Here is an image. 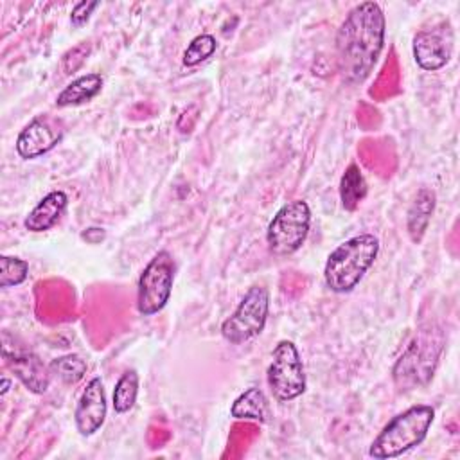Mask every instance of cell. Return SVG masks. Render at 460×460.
I'll return each mask as SVG.
<instances>
[{
    "label": "cell",
    "instance_id": "cell-17",
    "mask_svg": "<svg viewBox=\"0 0 460 460\" xmlns=\"http://www.w3.org/2000/svg\"><path fill=\"white\" fill-rule=\"evenodd\" d=\"M230 415L237 420L264 422L268 417V399L261 388L250 386L232 402Z\"/></svg>",
    "mask_w": 460,
    "mask_h": 460
},
{
    "label": "cell",
    "instance_id": "cell-9",
    "mask_svg": "<svg viewBox=\"0 0 460 460\" xmlns=\"http://www.w3.org/2000/svg\"><path fill=\"white\" fill-rule=\"evenodd\" d=\"M413 59L419 68L437 72L446 66L453 54V31L449 23L419 31L411 41Z\"/></svg>",
    "mask_w": 460,
    "mask_h": 460
},
{
    "label": "cell",
    "instance_id": "cell-5",
    "mask_svg": "<svg viewBox=\"0 0 460 460\" xmlns=\"http://www.w3.org/2000/svg\"><path fill=\"white\" fill-rule=\"evenodd\" d=\"M311 228V208L304 199L284 203L266 228V244L273 255L284 257L298 252Z\"/></svg>",
    "mask_w": 460,
    "mask_h": 460
},
{
    "label": "cell",
    "instance_id": "cell-11",
    "mask_svg": "<svg viewBox=\"0 0 460 460\" xmlns=\"http://www.w3.org/2000/svg\"><path fill=\"white\" fill-rule=\"evenodd\" d=\"M4 361L5 367L16 376V379L32 394H45L50 386V370L34 352L31 350H13L9 352L4 347Z\"/></svg>",
    "mask_w": 460,
    "mask_h": 460
},
{
    "label": "cell",
    "instance_id": "cell-24",
    "mask_svg": "<svg viewBox=\"0 0 460 460\" xmlns=\"http://www.w3.org/2000/svg\"><path fill=\"white\" fill-rule=\"evenodd\" d=\"M81 237L86 239V243H90V244H97L104 239V230L97 228V226H90L81 234Z\"/></svg>",
    "mask_w": 460,
    "mask_h": 460
},
{
    "label": "cell",
    "instance_id": "cell-18",
    "mask_svg": "<svg viewBox=\"0 0 460 460\" xmlns=\"http://www.w3.org/2000/svg\"><path fill=\"white\" fill-rule=\"evenodd\" d=\"M86 361L77 354H65L59 358H54L49 363L50 374L59 379L63 385H75L79 383L86 374Z\"/></svg>",
    "mask_w": 460,
    "mask_h": 460
},
{
    "label": "cell",
    "instance_id": "cell-23",
    "mask_svg": "<svg viewBox=\"0 0 460 460\" xmlns=\"http://www.w3.org/2000/svg\"><path fill=\"white\" fill-rule=\"evenodd\" d=\"M99 5H101V4H99L97 0H93V2L84 0V2L75 4V5L72 7V13H70V23H72L74 27L84 25V23L90 20L92 13H93Z\"/></svg>",
    "mask_w": 460,
    "mask_h": 460
},
{
    "label": "cell",
    "instance_id": "cell-13",
    "mask_svg": "<svg viewBox=\"0 0 460 460\" xmlns=\"http://www.w3.org/2000/svg\"><path fill=\"white\" fill-rule=\"evenodd\" d=\"M66 205H68V196L65 190H59V189L50 190L25 216V219H23L25 230L34 232V234L50 230L65 214Z\"/></svg>",
    "mask_w": 460,
    "mask_h": 460
},
{
    "label": "cell",
    "instance_id": "cell-4",
    "mask_svg": "<svg viewBox=\"0 0 460 460\" xmlns=\"http://www.w3.org/2000/svg\"><path fill=\"white\" fill-rule=\"evenodd\" d=\"M444 332L435 325L420 329L392 368V379L399 392L428 385L444 349Z\"/></svg>",
    "mask_w": 460,
    "mask_h": 460
},
{
    "label": "cell",
    "instance_id": "cell-12",
    "mask_svg": "<svg viewBox=\"0 0 460 460\" xmlns=\"http://www.w3.org/2000/svg\"><path fill=\"white\" fill-rule=\"evenodd\" d=\"M63 138V131L49 119L36 117L18 133L14 147L23 160L38 158L54 149Z\"/></svg>",
    "mask_w": 460,
    "mask_h": 460
},
{
    "label": "cell",
    "instance_id": "cell-14",
    "mask_svg": "<svg viewBox=\"0 0 460 460\" xmlns=\"http://www.w3.org/2000/svg\"><path fill=\"white\" fill-rule=\"evenodd\" d=\"M435 205H437V194L431 189L422 187L417 190L406 212V232L411 243L419 244L422 241L428 230V225L431 221V216L435 212Z\"/></svg>",
    "mask_w": 460,
    "mask_h": 460
},
{
    "label": "cell",
    "instance_id": "cell-3",
    "mask_svg": "<svg viewBox=\"0 0 460 460\" xmlns=\"http://www.w3.org/2000/svg\"><path fill=\"white\" fill-rule=\"evenodd\" d=\"M435 420V408L413 404L392 417L370 442L368 456L376 460L397 458L422 444Z\"/></svg>",
    "mask_w": 460,
    "mask_h": 460
},
{
    "label": "cell",
    "instance_id": "cell-8",
    "mask_svg": "<svg viewBox=\"0 0 460 460\" xmlns=\"http://www.w3.org/2000/svg\"><path fill=\"white\" fill-rule=\"evenodd\" d=\"M266 381L279 402H289L305 392V372L300 352L291 340H280L266 370Z\"/></svg>",
    "mask_w": 460,
    "mask_h": 460
},
{
    "label": "cell",
    "instance_id": "cell-1",
    "mask_svg": "<svg viewBox=\"0 0 460 460\" xmlns=\"http://www.w3.org/2000/svg\"><path fill=\"white\" fill-rule=\"evenodd\" d=\"M386 18L377 2L356 4L338 27L334 47L341 79L349 84L363 83L374 70L385 47Z\"/></svg>",
    "mask_w": 460,
    "mask_h": 460
},
{
    "label": "cell",
    "instance_id": "cell-2",
    "mask_svg": "<svg viewBox=\"0 0 460 460\" xmlns=\"http://www.w3.org/2000/svg\"><path fill=\"white\" fill-rule=\"evenodd\" d=\"M379 253V239L363 232L338 244L325 261L323 280L332 293H350L372 268Z\"/></svg>",
    "mask_w": 460,
    "mask_h": 460
},
{
    "label": "cell",
    "instance_id": "cell-19",
    "mask_svg": "<svg viewBox=\"0 0 460 460\" xmlns=\"http://www.w3.org/2000/svg\"><path fill=\"white\" fill-rule=\"evenodd\" d=\"M137 395H138V374L137 370L131 368V370H126L115 383L113 397H111L113 410L117 413H128L135 406Z\"/></svg>",
    "mask_w": 460,
    "mask_h": 460
},
{
    "label": "cell",
    "instance_id": "cell-22",
    "mask_svg": "<svg viewBox=\"0 0 460 460\" xmlns=\"http://www.w3.org/2000/svg\"><path fill=\"white\" fill-rule=\"evenodd\" d=\"M88 54H90V43H86V41H81L79 45H75L68 52H65L61 58L63 74L68 75V74H74L75 70H79L83 66V63L86 61Z\"/></svg>",
    "mask_w": 460,
    "mask_h": 460
},
{
    "label": "cell",
    "instance_id": "cell-15",
    "mask_svg": "<svg viewBox=\"0 0 460 460\" xmlns=\"http://www.w3.org/2000/svg\"><path fill=\"white\" fill-rule=\"evenodd\" d=\"M102 88V75L97 72L83 74L75 79H72L56 97L58 108H68L77 106L92 101Z\"/></svg>",
    "mask_w": 460,
    "mask_h": 460
},
{
    "label": "cell",
    "instance_id": "cell-21",
    "mask_svg": "<svg viewBox=\"0 0 460 460\" xmlns=\"http://www.w3.org/2000/svg\"><path fill=\"white\" fill-rule=\"evenodd\" d=\"M216 49H217V41L212 34H208V32L198 34L187 45L181 61H183L185 66H196L201 61H205L207 58H210L216 52Z\"/></svg>",
    "mask_w": 460,
    "mask_h": 460
},
{
    "label": "cell",
    "instance_id": "cell-7",
    "mask_svg": "<svg viewBox=\"0 0 460 460\" xmlns=\"http://www.w3.org/2000/svg\"><path fill=\"white\" fill-rule=\"evenodd\" d=\"M270 314V293L264 286H252L237 304L235 311L223 320L221 336L230 345H241L264 331Z\"/></svg>",
    "mask_w": 460,
    "mask_h": 460
},
{
    "label": "cell",
    "instance_id": "cell-6",
    "mask_svg": "<svg viewBox=\"0 0 460 460\" xmlns=\"http://www.w3.org/2000/svg\"><path fill=\"white\" fill-rule=\"evenodd\" d=\"M176 262L171 252H156L144 266L137 282V311L142 316L160 313L172 293Z\"/></svg>",
    "mask_w": 460,
    "mask_h": 460
},
{
    "label": "cell",
    "instance_id": "cell-20",
    "mask_svg": "<svg viewBox=\"0 0 460 460\" xmlns=\"http://www.w3.org/2000/svg\"><path fill=\"white\" fill-rule=\"evenodd\" d=\"M29 273V262L20 257L0 255V288L20 286Z\"/></svg>",
    "mask_w": 460,
    "mask_h": 460
},
{
    "label": "cell",
    "instance_id": "cell-10",
    "mask_svg": "<svg viewBox=\"0 0 460 460\" xmlns=\"http://www.w3.org/2000/svg\"><path fill=\"white\" fill-rule=\"evenodd\" d=\"M108 413V401H106V392L101 377H92L84 390L81 392V397L75 404L74 410V422L75 429L83 437H92L97 433Z\"/></svg>",
    "mask_w": 460,
    "mask_h": 460
},
{
    "label": "cell",
    "instance_id": "cell-25",
    "mask_svg": "<svg viewBox=\"0 0 460 460\" xmlns=\"http://www.w3.org/2000/svg\"><path fill=\"white\" fill-rule=\"evenodd\" d=\"M9 385H11V381H9L7 377H4V379H2V392H0L2 395H5V394H7V390H9Z\"/></svg>",
    "mask_w": 460,
    "mask_h": 460
},
{
    "label": "cell",
    "instance_id": "cell-16",
    "mask_svg": "<svg viewBox=\"0 0 460 460\" xmlns=\"http://www.w3.org/2000/svg\"><path fill=\"white\" fill-rule=\"evenodd\" d=\"M338 192H340L341 207L347 212L356 210L359 207V203L365 199V196L368 192V183H367V180L363 176L361 167L356 162L349 164L347 169L343 171V174L340 178Z\"/></svg>",
    "mask_w": 460,
    "mask_h": 460
}]
</instances>
